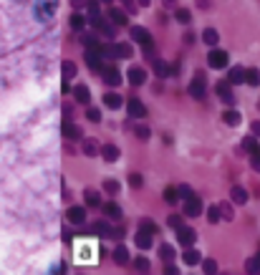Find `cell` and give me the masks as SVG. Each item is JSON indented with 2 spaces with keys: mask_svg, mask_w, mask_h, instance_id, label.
I'll return each instance as SVG.
<instances>
[{
  "mask_svg": "<svg viewBox=\"0 0 260 275\" xmlns=\"http://www.w3.org/2000/svg\"><path fill=\"white\" fill-rule=\"evenodd\" d=\"M132 38L137 41V43H142V48H144V56L147 58H152L154 56V41H152V33L149 31H144V28H132Z\"/></svg>",
  "mask_w": 260,
  "mask_h": 275,
  "instance_id": "1",
  "label": "cell"
},
{
  "mask_svg": "<svg viewBox=\"0 0 260 275\" xmlns=\"http://www.w3.org/2000/svg\"><path fill=\"white\" fill-rule=\"evenodd\" d=\"M56 11H58V0H38L36 3V18L43 23H48Z\"/></svg>",
  "mask_w": 260,
  "mask_h": 275,
  "instance_id": "2",
  "label": "cell"
},
{
  "mask_svg": "<svg viewBox=\"0 0 260 275\" xmlns=\"http://www.w3.org/2000/svg\"><path fill=\"white\" fill-rule=\"evenodd\" d=\"M205 84H207V79H205V74L200 71V74L194 76V81L189 84V96H194L197 101H205Z\"/></svg>",
  "mask_w": 260,
  "mask_h": 275,
  "instance_id": "3",
  "label": "cell"
},
{
  "mask_svg": "<svg viewBox=\"0 0 260 275\" xmlns=\"http://www.w3.org/2000/svg\"><path fill=\"white\" fill-rule=\"evenodd\" d=\"M184 215H187V217L202 215V202H200V197H194V194L184 197Z\"/></svg>",
  "mask_w": 260,
  "mask_h": 275,
  "instance_id": "4",
  "label": "cell"
},
{
  "mask_svg": "<svg viewBox=\"0 0 260 275\" xmlns=\"http://www.w3.org/2000/svg\"><path fill=\"white\" fill-rule=\"evenodd\" d=\"M207 63H210L212 68H225V66H227V53H225V51L212 48V51H210V56H207Z\"/></svg>",
  "mask_w": 260,
  "mask_h": 275,
  "instance_id": "5",
  "label": "cell"
},
{
  "mask_svg": "<svg viewBox=\"0 0 260 275\" xmlns=\"http://www.w3.org/2000/svg\"><path fill=\"white\" fill-rule=\"evenodd\" d=\"M101 76H104V84H109V86H119L121 84V74H119V68L111 63V66H106L104 71H101Z\"/></svg>",
  "mask_w": 260,
  "mask_h": 275,
  "instance_id": "6",
  "label": "cell"
},
{
  "mask_svg": "<svg viewBox=\"0 0 260 275\" xmlns=\"http://www.w3.org/2000/svg\"><path fill=\"white\" fill-rule=\"evenodd\" d=\"M177 240H179V245L192 247L194 240H197V235H194V230H189V227H177Z\"/></svg>",
  "mask_w": 260,
  "mask_h": 275,
  "instance_id": "7",
  "label": "cell"
},
{
  "mask_svg": "<svg viewBox=\"0 0 260 275\" xmlns=\"http://www.w3.org/2000/svg\"><path fill=\"white\" fill-rule=\"evenodd\" d=\"M66 217L71 225H84L86 222V210L84 207H69L66 210Z\"/></svg>",
  "mask_w": 260,
  "mask_h": 275,
  "instance_id": "8",
  "label": "cell"
},
{
  "mask_svg": "<svg viewBox=\"0 0 260 275\" xmlns=\"http://www.w3.org/2000/svg\"><path fill=\"white\" fill-rule=\"evenodd\" d=\"M126 76H129V81H132L134 86H144V84H147V71L139 68V66H132Z\"/></svg>",
  "mask_w": 260,
  "mask_h": 275,
  "instance_id": "9",
  "label": "cell"
},
{
  "mask_svg": "<svg viewBox=\"0 0 260 275\" xmlns=\"http://www.w3.org/2000/svg\"><path fill=\"white\" fill-rule=\"evenodd\" d=\"M230 86H232L230 81H220V84H217V96H220L225 104H230V106H232V104H235V96H232Z\"/></svg>",
  "mask_w": 260,
  "mask_h": 275,
  "instance_id": "10",
  "label": "cell"
},
{
  "mask_svg": "<svg viewBox=\"0 0 260 275\" xmlns=\"http://www.w3.org/2000/svg\"><path fill=\"white\" fill-rule=\"evenodd\" d=\"M129 116H134V119H144L147 116V109H144V104L139 99H132L129 101Z\"/></svg>",
  "mask_w": 260,
  "mask_h": 275,
  "instance_id": "11",
  "label": "cell"
},
{
  "mask_svg": "<svg viewBox=\"0 0 260 275\" xmlns=\"http://www.w3.org/2000/svg\"><path fill=\"white\" fill-rule=\"evenodd\" d=\"M227 81H230L232 86H237V84H245V68H242V66H235V68H230V74H227Z\"/></svg>",
  "mask_w": 260,
  "mask_h": 275,
  "instance_id": "12",
  "label": "cell"
},
{
  "mask_svg": "<svg viewBox=\"0 0 260 275\" xmlns=\"http://www.w3.org/2000/svg\"><path fill=\"white\" fill-rule=\"evenodd\" d=\"M137 247H142V250H149V247H152V232H149V230L142 227V230L137 232Z\"/></svg>",
  "mask_w": 260,
  "mask_h": 275,
  "instance_id": "13",
  "label": "cell"
},
{
  "mask_svg": "<svg viewBox=\"0 0 260 275\" xmlns=\"http://www.w3.org/2000/svg\"><path fill=\"white\" fill-rule=\"evenodd\" d=\"M101 51H91V48H86V61H89V68L91 71H99V63H101Z\"/></svg>",
  "mask_w": 260,
  "mask_h": 275,
  "instance_id": "14",
  "label": "cell"
},
{
  "mask_svg": "<svg viewBox=\"0 0 260 275\" xmlns=\"http://www.w3.org/2000/svg\"><path fill=\"white\" fill-rule=\"evenodd\" d=\"M104 215L111 217V220H121V207H119L116 202H106V204H104Z\"/></svg>",
  "mask_w": 260,
  "mask_h": 275,
  "instance_id": "15",
  "label": "cell"
},
{
  "mask_svg": "<svg viewBox=\"0 0 260 275\" xmlns=\"http://www.w3.org/2000/svg\"><path fill=\"white\" fill-rule=\"evenodd\" d=\"M242 149H245L247 154H255V152L260 149V147H257V136H255V134L245 136V139H242Z\"/></svg>",
  "mask_w": 260,
  "mask_h": 275,
  "instance_id": "16",
  "label": "cell"
},
{
  "mask_svg": "<svg viewBox=\"0 0 260 275\" xmlns=\"http://www.w3.org/2000/svg\"><path fill=\"white\" fill-rule=\"evenodd\" d=\"M101 154H104L106 162H114V159H119V147H116V144H104Z\"/></svg>",
  "mask_w": 260,
  "mask_h": 275,
  "instance_id": "17",
  "label": "cell"
},
{
  "mask_svg": "<svg viewBox=\"0 0 260 275\" xmlns=\"http://www.w3.org/2000/svg\"><path fill=\"white\" fill-rule=\"evenodd\" d=\"M245 84L247 86H260V71L257 68H245Z\"/></svg>",
  "mask_w": 260,
  "mask_h": 275,
  "instance_id": "18",
  "label": "cell"
},
{
  "mask_svg": "<svg viewBox=\"0 0 260 275\" xmlns=\"http://www.w3.org/2000/svg\"><path fill=\"white\" fill-rule=\"evenodd\" d=\"M74 96H76L79 104H89V101H91V94H89L86 86H76V89H74Z\"/></svg>",
  "mask_w": 260,
  "mask_h": 275,
  "instance_id": "19",
  "label": "cell"
},
{
  "mask_svg": "<svg viewBox=\"0 0 260 275\" xmlns=\"http://www.w3.org/2000/svg\"><path fill=\"white\" fill-rule=\"evenodd\" d=\"M63 136H69V139H81V131H79V126H74L71 121H63Z\"/></svg>",
  "mask_w": 260,
  "mask_h": 275,
  "instance_id": "20",
  "label": "cell"
},
{
  "mask_svg": "<svg viewBox=\"0 0 260 275\" xmlns=\"http://www.w3.org/2000/svg\"><path fill=\"white\" fill-rule=\"evenodd\" d=\"M230 197H232V202H235V204H245V202H247V192H245L242 187H232Z\"/></svg>",
  "mask_w": 260,
  "mask_h": 275,
  "instance_id": "21",
  "label": "cell"
},
{
  "mask_svg": "<svg viewBox=\"0 0 260 275\" xmlns=\"http://www.w3.org/2000/svg\"><path fill=\"white\" fill-rule=\"evenodd\" d=\"M109 18H111L116 26H124V23H126V13L119 11V8H111V11H109Z\"/></svg>",
  "mask_w": 260,
  "mask_h": 275,
  "instance_id": "22",
  "label": "cell"
},
{
  "mask_svg": "<svg viewBox=\"0 0 260 275\" xmlns=\"http://www.w3.org/2000/svg\"><path fill=\"white\" fill-rule=\"evenodd\" d=\"M104 104H106L109 109H119V106L124 104V99L116 96V94H106V96H104Z\"/></svg>",
  "mask_w": 260,
  "mask_h": 275,
  "instance_id": "23",
  "label": "cell"
},
{
  "mask_svg": "<svg viewBox=\"0 0 260 275\" xmlns=\"http://www.w3.org/2000/svg\"><path fill=\"white\" fill-rule=\"evenodd\" d=\"M114 260H116V265H124V262L129 260V252H126L124 245H116V250H114Z\"/></svg>",
  "mask_w": 260,
  "mask_h": 275,
  "instance_id": "24",
  "label": "cell"
},
{
  "mask_svg": "<svg viewBox=\"0 0 260 275\" xmlns=\"http://www.w3.org/2000/svg\"><path fill=\"white\" fill-rule=\"evenodd\" d=\"M182 260H184V265H197L202 257H200V252H197V250H184Z\"/></svg>",
  "mask_w": 260,
  "mask_h": 275,
  "instance_id": "25",
  "label": "cell"
},
{
  "mask_svg": "<svg viewBox=\"0 0 260 275\" xmlns=\"http://www.w3.org/2000/svg\"><path fill=\"white\" fill-rule=\"evenodd\" d=\"M202 41H205L207 46H215V43L220 41V36H217V31H212V28H205V33H202Z\"/></svg>",
  "mask_w": 260,
  "mask_h": 275,
  "instance_id": "26",
  "label": "cell"
},
{
  "mask_svg": "<svg viewBox=\"0 0 260 275\" xmlns=\"http://www.w3.org/2000/svg\"><path fill=\"white\" fill-rule=\"evenodd\" d=\"M222 121L230 124V126H237V124H240V114H237V111H225V114H222Z\"/></svg>",
  "mask_w": 260,
  "mask_h": 275,
  "instance_id": "27",
  "label": "cell"
},
{
  "mask_svg": "<svg viewBox=\"0 0 260 275\" xmlns=\"http://www.w3.org/2000/svg\"><path fill=\"white\" fill-rule=\"evenodd\" d=\"M245 270H247V272H260V252L245 262Z\"/></svg>",
  "mask_w": 260,
  "mask_h": 275,
  "instance_id": "28",
  "label": "cell"
},
{
  "mask_svg": "<svg viewBox=\"0 0 260 275\" xmlns=\"http://www.w3.org/2000/svg\"><path fill=\"white\" fill-rule=\"evenodd\" d=\"M96 144H99V142H94V139H86V142H84V154H86V157H94V154L99 152V147H96Z\"/></svg>",
  "mask_w": 260,
  "mask_h": 275,
  "instance_id": "29",
  "label": "cell"
},
{
  "mask_svg": "<svg viewBox=\"0 0 260 275\" xmlns=\"http://www.w3.org/2000/svg\"><path fill=\"white\" fill-rule=\"evenodd\" d=\"M220 215H222V212H220V204H212V207L207 210V220H210L212 225H217V222H220Z\"/></svg>",
  "mask_w": 260,
  "mask_h": 275,
  "instance_id": "30",
  "label": "cell"
},
{
  "mask_svg": "<svg viewBox=\"0 0 260 275\" xmlns=\"http://www.w3.org/2000/svg\"><path fill=\"white\" fill-rule=\"evenodd\" d=\"M74 74H76V63H74V61H63V76L71 79Z\"/></svg>",
  "mask_w": 260,
  "mask_h": 275,
  "instance_id": "31",
  "label": "cell"
},
{
  "mask_svg": "<svg viewBox=\"0 0 260 275\" xmlns=\"http://www.w3.org/2000/svg\"><path fill=\"white\" fill-rule=\"evenodd\" d=\"M154 71H157V76H167L169 74V68H167L164 61H154Z\"/></svg>",
  "mask_w": 260,
  "mask_h": 275,
  "instance_id": "32",
  "label": "cell"
},
{
  "mask_svg": "<svg viewBox=\"0 0 260 275\" xmlns=\"http://www.w3.org/2000/svg\"><path fill=\"white\" fill-rule=\"evenodd\" d=\"M84 23H86V21H84V18H81L79 13H76V16L71 18V26H74V31H81V28H84Z\"/></svg>",
  "mask_w": 260,
  "mask_h": 275,
  "instance_id": "33",
  "label": "cell"
},
{
  "mask_svg": "<svg viewBox=\"0 0 260 275\" xmlns=\"http://www.w3.org/2000/svg\"><path fill=\"white\" fill-rule=\"evenodd\" d=\"M159 255H162V260H172V257H174V250H172L169 245H164V247L159 250Z\"/></svg>",
  "mask_w": 260,
  "mask_h": 275,
  "instance_id": "34",
  "label": "cell"
},
{
  "mask_svg": "<svg viewBox=\"0 0 260 275\" xmlns=\"http://www.w3.org/2000/svg\"><path fill=\"white\" fill-rule=\"evenodd\" d=\"M177 21H179V23H189V21H192L189 11H177Z\"/></svg>",
  "mask_w": 260,
  "mask_h": 275,
  "instance_id": "35",
  "label": "cell"
},
{
  "mask_svg": "<svg viewBox=\"0 0 260 275\" xmlns=\"http://www.w3.org/2000/svg\"><path fill=\"white\" fill-rule=\"evenodd\" d=\"M250 164H252V169H255V172H260V149L250 157Z\"/></svg>",
  "mask_w": 260,
  "mask_h": 275,
  "instance_id": "36",
  "label": "cell"
},
{
  "mask_svg": "<svg viewBox=\"0 0 260 275\" xmlns=\"http://www.w3.org/2000/svg\"><path fill=\"white\" fill-rule=\"evenodd\" d=\"M104 189H106V192H111V194H116V192H119V184H116L114 179H109V182L104 184Z\"/></svg>",
  "mask_w": 260,
  "mask_h": 275,
  "instance_id": "37",
  "label": "cell"
},
{
  "mask_svg": "<svg viewBox=\"0 0 260 275\" xmlns=\"http://www.w3.org/2000/svg\"><path fill=\"white\" fill-rule=\"evenodd\" d=\"M164 197H167V202H169V204H177V192H174V189H167V192H164Z\"/></svg>",
  "mask_w": 260,
  "mask_h": 275,
  "instance_id": "38",
  "label": "cell"
},
{
  "mask_svg": "<svg viewBox=\"0 0 260 275\" xmlns=\"http://www.w3.org/2000/svg\"><path fill=\"white\" fill-rule=\"evenodd\" d=\"M220 212H222L225 220H232V210H230V204H220Z\"/></svg>",
  "mask_w": 260,
  "mask_h": 275,
  "instance_id": "39",
  "label": "cell"
},
{
  "mask_svg": "<svg viewBox=\"0 0 260 275\" xmlns=\"http://www.w3.org/2000/svg\"><path fill=\"white\" fill-rule=\"evenodd\" d=\"M86 116H89L91 121H99V119H101V114H99V109H89V111H86Z\"/></svg>",
  "mask_w": 260,
  "mask_h": 275,
  "instance_id": "40",
  "label": "cell"
},
{
  "mask_svg": "<svg viewBox=\"0 0 260 275\" xmlns=\"http://www.w3.org/2000/svg\"><path fill=\"white\" fill-rule=\"evenodd\" d=\"M169 225H172L174 230H177V227H182V217H179V215H172V217H169Z\"/></svg>",
  "mask_w": 260,
  "mask_h": 275,
  "instance_id": "41",
  "label": "cell"
},
{
  "mask_svg": "<svg viewBox=\"0 0 260 275\" xmlns=\"http://www.w3.org/2000/svg\"><path fill=\"white\" fill-rule=\"evenodd\" d=\"M142 227H144V230H149V232H157V225H154L152 220H142Z\"/></svg>",
  "mask_w": 260,
  "mask_h": 275,
  "instance_id": "42",
  "label": "cell"
},
{
  "mask_svg": "<svg viewBox=\"0 0 260 275\" xmlns=\"http://www.w3.org/2000/svg\"><path fill=\"white\" fill-rule=\"evenodd\" d=\"M202 267H205L207 272H215V270H217V262H215V260H205V265H202Z\"/></svg>",
  "mask_w": 260,
  "mask_h": 275,
  "instance_id": "43",
  "label": "cell"
},
{
  "mask_svg": "<svg viewBox=\"0 0 260 275\" xmlns=\"http://www.w3.org/2000/svg\"><path fill=\"white\" fill-rule=\"evenodd\" d=\"M129 182H132V187H142V174H132Z\"/></svg>",
  "mask_w": 260,
  "mask_h": 275,
  "instance_id": "44",
  "label": "cell"
},
{
  "mask_svg": "<svg viewBox=\"0 0 260 275\" xmlns=\"http://www.w3.org/2000/svg\"><path fill=\"white\" fill-rule=\"evenodd\" d=\"M137 136H139V139H147V136H149V129H147V126H139V129H137Z\"/></svg>",
  "mask_w": 260,
  "mask_h": 275,
  "instance_id": "45",
  "label": "cell"
},
{
  "mask_svg": "<svg viewBox=\"0 0 260 275\" xmlns=\"http://www.w3.org/2000/svg\"><path fill=\"white\" fill-rule=\"evenodd\" d=\"M86 199H89L91 204H96V207L101 204V202H99V194H94V192H89V194H86Z\"/></svg>",
  "mask_w": 260,
  "mask_h": 275,
  "instance_id": "46",
  "label": "cell"
},
{
  "mask_svg": "<svg viewBox=\"0 0 260 275\" xmlns=\"http://www.w3.org/2000/svg\"><path fill=\"white\" fill-rule=\"evenodd\" d=\"M179 194H182V197H189V194H192V189H189L187 184H182V187H179Z\"/></svg>",
  "mask_w": 260,
  "mask_h": 275,
  "instance_id": "47",
  "label": "cell"
},
{
  "mask_svg": "<svg viewBox=\"0 0 260 275\" xmlns=\"http://www.w3.org/2000/svg\"><path fill=\"white\" fill-rule=\"evenodd\" d=\"M147 267H149L147 260H137V270H147Z\"/></svg>",
  "mask_w": 260,
  "mask_h": 275,
  "instance_id": "48",
  "label": "cell"
},
{
  "mask_svg": "<svg viewBox=\"0 0 260 275\" xmlns=\"http://www.w3.org/2000/svg\"><path fill=\"white\" fill-rule=\"evenodd\" d=\"M252 134L260 136V121H252Z\"/></svg>",
  "mask_w": 260,
  "mask_h": 275,
  "instance_id": "49",
  "label": "cell"
},
{
  "mask_svg": "<svg viewBox=\"0 0 260 275\" xmlns=\"http://www.w3.org/2000/svg\"><path fill=\"white\" fill-rule=\"evenodd\" d=\"M137 3H139V6H144V8H147V6H149V0H137Z\"/></svg>",
  "mask_w": 260,
  "mask_h": 275,
  "instance_id": "50",
  "label": "cell"
},
{
  "mask_svg": "<svg viewBox=\"0 0 260 275\" xmlns=\"http://www.w3.org/2000/svg\"><path fill=\"white\" fill-rule=\"evenodd\" d=\"M164 6H174V0H164Z\"/></svg>",
  "mask_w": 260,
  "mask_h": 275,
  "instance_id": "51",
  "label": "cell"
},
{
  "mask_svg": "<svg viewBox=\"0 0 260 275\" xmlns=\"http://www.w3.org/2000/svg\"><path fill=\"white\" fill-rule=\"evenodd\" d=\"M74 6H76V8H79V6H81V0H74Z\"/></svg>",
  "mask_w": 260,
  "mask_h": 275,
  "instance_id": "52",
  "label": "cell"
},
{
  "mask_svg": "<svg viewBox=\"0 0 260 275\" xmlns=\"http://www.w3.org/2000/svg\"><path fill=\"white\" fill-rule=\"evenodd\" d=\"M121 3H126V6H132V0H121Z\"/></svg>",
  "mask_w": 260,
  "mask_h": 275,
  "instance_id": "53",
  "label": "cell"
},
{
  "mask_svg": "<svg viewBox=\"0 0 260 275\" xmlns=\"http://www.w3.org/2000/svg\"><path fill=\"white\" fill-rule=\"evenodd\" d=\"M104 3H111V0H104Z\"/></svg>",
  "mask_w": 260,
  "mask_h": 275,
  "instance_id": "54",
  "label": "cell"
}]
</instances>
